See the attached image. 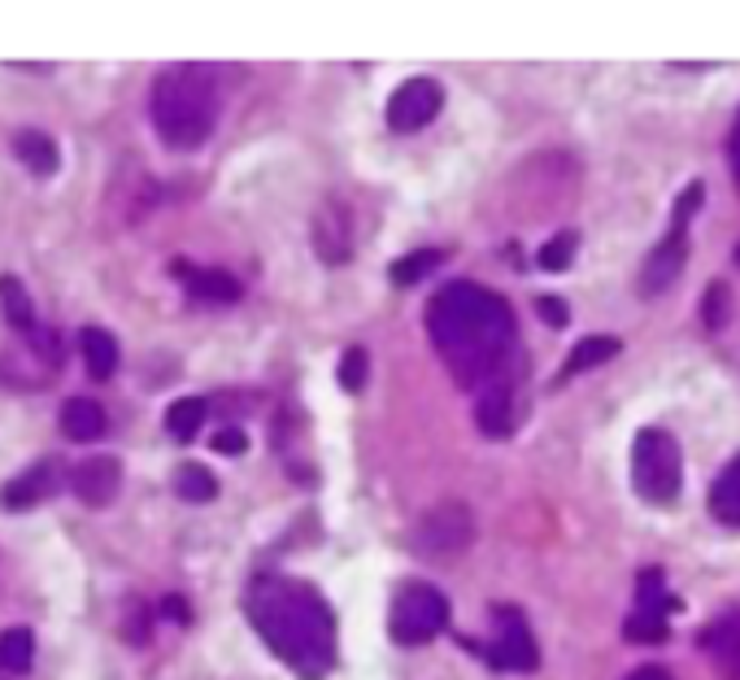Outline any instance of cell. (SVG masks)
Returning a JSON list of instances; mask_svg holds the SVG:
<instances>
[{
  "label": "cell",
  "instance_id": "25",
  "mask_svg": "<svg viewBox=\"0 0 740 680\" xmlns=\"http://www.w3.org/2000/svg\"><path fill=\"white\" fill-rule=\"evenodd\" d=\"M441 262H444L441 249H418V254H410V258L396 262V266H393V279H396V284H405V288H410V284H418L423 275H432V270H436Z\"/></svg>",
  "mask_w": 740,
  "mask_h": 680
},
{
  "label": "cell",
  "instance_id": "15",
  "mask_svg": "<svg viewBox=\"0 0 740 680\" xmlns=\"http://www.w3.org/2000/svg\"><path fill=\"white\" fill-rule=\"evenodd\" d=\"M13 154L22 157V166H31L40 179L57 175V166H61V154H57V145L49 140V131H36V127H27V131L13 136Z\"/></svg>",
  "mask_w": 740,
  "mask_h": 680
},
{
  "label": "cell",
  "instance_id": "30",
  "mask_svg": "<svg viewBox=\"0 0 740 680\" xmlns=\"http://www.w3.org/2000/svg\"><path fill=\"white\" fill-rule=\"evenodd\" d=\"M362 384H366V349H345V358H341V388L357 393Z\"/></svg>",
  "mask_w": 740,
  "mask_h": 680
},
{
  "label": "cell",
  "instance_id": "16",
  "mask_svg": "<svg viewBox=\"0 0 740 680\" xmlns=\"http://www.w3.org/2000/svg\"><path fill=\"white\" fill-rule=\"evenodd\" d=\"M79 345H83V366H88L92 380H109L118 371V341L105 327H83Z\"/></svg>",
  "mask_w": 740,
  "mask_h": 680
},
{
  "label": "cell",
  "instance_id": "1",
  "mask_svg": "<svg viewBox=\"0 0 740 680\" xmlns=\"http://www.w3.org/2000/svg\"><path fill=\"white\" fill-rule=\"evenodd\" d=\"M427 336L462 388H484L496 371L510 366L519 327L505 297L453 279L427 306Z\"/></svg>",
  "mask_w": 740,
  "mask_h": 680
},
{
  "label": "cell",
  "instance_id": "23",
  "mask_svg": "<svg viewBox=\"0 0 740 680\" xmlns=\"http://www.w3.org/2000/svg\"><path fill=\"white\" fill-rule=\"evenodd\" d=\"M31 650H36V637L27 628H4L0 632V668L4 672H27L31 668Z\"/></svg>",
  "mask_w": 740,
  "mask_h": 680
},
{
  "label": "cell",
  "instance_id": "14",
  "mask_svg": "<svg viewBox=\"0 0 740 680\" xmlns=\"http://www.w3.org/2000/svg\"><path fill=\"white\" fill-rule=\"evenodd\" d=\"M697 641L714 654V663H719L728 677H740V615H723V620H714V624L706 628Z\"/></svg>",
  "mask_w": 740,
  "mask_h": 680
},
{
  "label": "cell",
  "instance_id": "32",
  "mask_svg": "<svg viewBox=\"0 0 740 680\" xmlns=\"http://www.w3.org/2000/svg\"><path fill=\"white\" fill-rule=\"evenodd\" d=\"M536 311H541V318L549 323V327H562V323L571 318L566 302H558V297H541V302H536Z\"/></svg>",
  "mask_w": 740,
  "mask_h": 680
},
{
  "label": "cell",
  "instance_id": "11",
  "mask_svg": "<svg viewBox=\"0 0 740 680\" xmlns=\"http://www.w3.org/2000/svg\"><path fill=\"white\" fill-rule=\"evenodd\" d=\"M684 258H689V236H684V227L675 223L671 227V236L649 254L641 270V293L644 297H658V293H667L675 279H680V270H684Z\"/></svg>",
  "mask_w": 740,
  "mask_h": 680
},
{
  "label": "cell",
  "instance_id": "34",
  "mask_svg": "<svg viewBox=\"0 0 740 680\" xmlns=\"http://www.w3.org/2000/svg\"><path fill=\"white\" fill-rule=\"evenodd\" d=\"M161 607H166V615H175V624H188V602H179V598H166Z\"/></svg>",
  "mask_w": 740,
  "mask_h": 680
},
{
  "label": "cell",
  "instance_id": "3",
  "mask_svg": "<svg viewBox=\"0 0 740 680\" xmlns=\"http://www.w3.org/2000/svg\"><path fill=\"white\" fill-rule=\"evenodd\" d=\"M218 75L214 66L205 61H179V66H166L157 79H152V92H148V114H152V127L161 136L166 149H200L218 122Z\"/></svg>",
  "mask_w": 740,
  "mask_h": 680
},
{
  "label": "cell",
  "instance_id": "5",
  "mask_svg": "<svg viewBox=\"0 0 740 680\" xmlns=\"http://www.w3.org/2000/svg\"><path fill=\"white\" fill-rule=\"evenodd\" d=\"M475 545V515L462 502H441L432 506L410 532V550L423 563H453Z\"/></svg>",
  "mask_w": 740,
  "mask_h": 680
},
{
  "label": "cell",
  "instance_id": "29",
  "mask_svg": "<svg viewBox=\"0 0 740 680\" xmlns=\"http://www.w3.org/2000/svg\"><path fill=\"white\" fill-rule=\"evenodd\" d=\"M641 611L649 615H667V584L658 572H644L641 575Z\"/></svg>",
  "mask_w": 740,
  "mask_h": 680
},
{
  "label": "cell",
  "instance_id": "19",
  "mask_svg": "<svg viewBox=\"0 0 740 680\" xmlns=\"http://www.w3.org/2000/svg\"><path fill=\"white\" fill-rule=\"evenodd\" d=\"M710 511L719 515V523L728 528H740V454L719 471L714 480V493H710Z\"/></svg>",
  "mask_w": 740,
  "mask_h": 680
},
{
  "label": "cell",
  "instance_id": "22",
  "mask_svg": "<svg viewBox=\"0 0 740 680\" xmlns=\"http://www.w3.org/2000/svg\"><path fill=\"white\" fill-rule=\"evenodd\" d=\"M0 306H4V318H9V327H22V332H31L36 327V311H31V297H27V288L13 279V275H0Z\"/></svg>",
  "mask_w": 740,
  "mask_h": 680
},
{
  "label": "cell",
  "instance_id": "35",
  "mask_svg": "<svg viewBox=\"0 0 740 680\" xmlns=\"http://www.w3.org/2000/svg\"><path fill=\"white\" fill-rule=\"evenodd\" d=\"M628 680H671V677H667L662 668H641V672H632Z\"/></svg>",
  "mask_w": 740,
  "mask_h": 680
},
{
  "label": "cell",
  "instance_id": "8",
  "mask_svg": "<svg viewBox=\"0 0 740 680\" xmlns=\"http://www.w3.org/2000/svg\"><path fill=\"white\" fill-rule=\"evenodd\" d=\"M441 105H444L441 83L427 79V75H414V79H405L388 97V127L393 131H418V127H427L441 114Z\"/></svg>",
  "mask_w": 740,
  "mask_h": 680
},
{
  "label": "cell",
  "instance_id": "4",
  "mask_svg": "<svg viewBox=\"0 0 740 680\" xmlns=\"http://www.w3.org/2000/svg\"><path fill=\"white\" fill-rule=\"evenodd\" d=\"M632 484L653 506H671L680 497V489H684V454H680L671 432H662V427L637 432V441H632Z\"/></svg>",
  "mask_w": 740,
  "mask_h": 680
},
{
  "label": "cell",
  "instance_id": "18",
  "mask_svg": "<svg viewBox=\"0 0 740 680\" xmlns=\"http://www.w3.org/2000/svg\"><path fill=\"white\" fill-rule=\"evenodd\" d=\"M49 489H52V463H36L31 471H22L18 480H9V484H4L0 502H4L9 511H18V506H36Z\"/></svg>",
  "mask_w": 740,
  "mask_h": 680
},
{
  "label": "cell",
  "instance_id": "2",
  "mask_svg": "<svg viewBox=\"0 0 740 680\" xmlns=\"http://www.w3.org/2000/svg\"><path fill=\"white\" fill-rule=\"evenodd\" d=\"M248 620L296 677L318 680L336 668V615L314 584L288 575L257 580L248 589Z\"/></svg>",
  "mask_w": 740,
  "mask_h": 680
},
{
  "label": "cell",
  "instance_id": "21",
  "mask_svg": "<svg viewBox=\"0 0 740 680\" xmlns=\"http://www.w3.org/2000/svg\"><path fill=\"white\" fill-rule=\"evenodd\" d=\"M175 493L184 502H214L218 497V480H214V471L200 467V463H184L175 471Z\"/></svg>",
  "mask_w": 740,
  "mask_h": 680
},
{
  "label": "cell",
  "instance_id": "28",
  "mask_svg": "<svg viewBox=\"0 0 740 680\" xmlns=\"http://www.w3.org/2000/svg\"><path fill=\"white\" fill-rule=\"evenodd\" d=\"M728 306H732V297H728V284H710V293H706V302H701V323L706 327H723L728 323Z\"/></svg>",
  "mask_w": 740,
  "mask_h": 680
},
{
  "label": "cell",
  "instance_id": "33",
  "mask_svg": "<svg viewBox=\"0 0 740 680\" xmlns=\"http://www.w3.org/2000/svg\"><path fill=\"white\" fill-rule=\"evenodd\" d=\"M728 166H732V179L740 184V114L732 122V131H728Z\"/></svg>",
  "mask_w": 740,
  "mask_h": 680
},
{
  "label": "cell",
  "instance_id": "10",
  "mask_svg": "<svg viewBox=\"0 0 740 680\" xmlns=\"http://www.w3.org/2000/svg\"><path fill=\"white\" fill-rule=\"evenodd\" d=\"M70 489H75V497L83 506H109L118 497V489H122V463L109 459V454H92V459H83L79 467L70 471Z\"/></svg>",
  "mask_w": 740,
  "mask_h": 680
},
{
  "label": "cell",
  "instance_id": "24",
  "mask_svg": "<svg viewBox=\"0 0 740 680\" xmlns=\"http://www.w3.org/2000/svg\"><path fill=\"white\" fill-rule=\"evenodd\" d=\"M200 423H205V402H200V397H179V402L166 411V432H170L175 441H193L200 432Z\"/></svg>",
  "mask_w": 740,
  "mask_h": 680
},
{
  "label": "cell",
  "instance_id": "9",
  "mask_svg": "<svg viewBox=\"0 0 740 680\" xmlns=\"http://www.w3.org/2000/svg\"><path fill=\"white\" fill-rule=\"evenodd\" d=\"M493 659L501 668H514V672H532L541 659H536V641L527 632V620L514 611V607H501L496 611V645Z\"/></svg>",
  "mask_w": 740,
  "mask_h": 680
},
{
  "label": "cell",
  "instance_id": "27",
  "mask_svg": "<svg viewBox=\"0 0 740 680\" xmlns=\"http://www.w3.org/2000/svg\"><path fill=\"white\" fill-rule=\"evenodd\" d=\"M575 245H580V236L575 231H562V236H553L549 245L541 249V266L544 270H566L571 258H575Z\"/></svg>",
  "mask_w": 740,
  "mask_h": 680
},
{
  "label": "cell",
  "instance_id": "17",
  "mask_svg": "<svg viewBox=\"0 0 740 680\" xmlns=\"http://www.w3.org/2000/svg\"><path fill=\"white\" fill-rule=\"evenodd\" d=\"M61 432L70 441H97L105 432V411H100L92 397H70L61 406Z\"/></svg>",
  "mask_w": 740,
  "mask_h": 680
},
{
  "label": "cell",
  "instance_id": "6",
  "mask_svg": "<svg viewBox=\"0 0 740 680\" xmlns=\"http://www.w3.org/2000/svg\"><path fill=\"white\" fill-rule=\"evenodd\" d=\"M444 624H448V602L432 584H405L396 593L388 628H393V637L401 645H423V641L441 637Z\"/></svg>",
  "mask_w": 740,
  "mask_h": 680
},
{
  "label": "cell",
  "instance_id": "20",
  "mask_svg": "<svg viewBox=\"0 0 740 680\" xmlns=\"http://www.w3.org/2000/svg\"><path fill=\"white\" fill-rule=\"evenodd\" d=\"M614 354H619V341H614V336H584V341H575L571 358L562 363V380H571V375H580V371H589V366L610 363Z\"/></svg>",
  "mask_w": 740,
  "mask_h": 680
},
{
  "label": "cell",
  "instance_id": "31",
  "mask_svg": "<svg viewBox=\"0 0 740 680\" xmlns=\"http://www.w3.org/2000/svg\"><path fill=\"white\" fill-rule=\"evenodd\" d=\"M245 432H240V427H223V432H218V436H214V450H218V454H227V459H236V454H245Z\"/></svg>",
  "mask_w": 740,
  "mask_h": 680
},
{
  "label": "cell",
  "instance_id": "36",
  "mask_svg": "<svg viewBox=\"0 0 740 680\" xmlns=\"http://www.w3.org/2000/svg\"><path fill=\"white\" fill-rule=\"evenodd\" d=\"M737 266H740V245H737Z\"/></svg>",
  "mask_w": 740,
  "mask_h": 680
},
{
  "label": "cell",
  "instance_id": "13",
  "mask_svg": "<svg viewBox=\"0 0 740 680\" xmlns=\"http://www.w3.org/2000/svg\"><path fill=\"white\" fill-rule=\"evenodd\" d=\"M175 275L188 284V293H193V297H200V302H218V306H227V302H240V293H245L236 275H227V270H214V266L193 270V266L175 262Z\"/></svg>",
  "mask_w": 740,
  "mask_h": 680
},
{
  "label": "cell",
  "instance_id": "7",
  "mask_svg": "<svg viewBox=\"0 0 740 680\" xmlns=\"http://www.w3.org/2000/svg\"><path fill=\"white\" fill-rule=\"evenodd\" d=\"M519 415H523V380L514 366L496 371L493 380L480 388V432L484 436H510L519 427Z\"/></svg>",
  "mask_w": 740,
  "mask_h": 680
},
{
  "label": "cell",
  "instance_id": "26",
  "mask_svg": "<svg viewBox=\"0 0 740 680\" xmlns=\"http://www.w3.org/2000/svg\"><path fill=\"white\" fill-rule=\"evenodd\" d=\"M628 641H641V645H658V641H667V615H649V611H637L628 624Z\"/></svg>",
  "mask_w": 740,
  "mask_h": 680
},
{
  "label": "cell",
  "instance_id": "12",
  "mask_svg": "<svg viewBox=\"0 0 740 680\" xmlns=\"http://www.w3.org/2000/svg\"><path fill=\"white\" fill-rule=\"evenodd\" d=\"M314 254L332 266L353 258V218L341 201H327L314 214Z\"/></svg>",
  "mask_w": 740,
  "mask_h": 680
}]
</instances>
